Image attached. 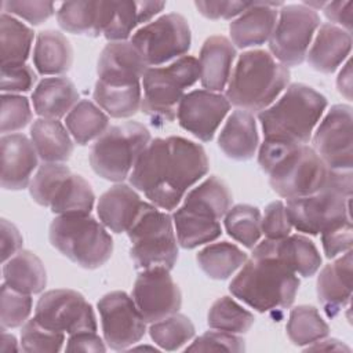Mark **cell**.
<instances>
[{
	"label": "cell",
	"mask_w": 353,
	"mask_h": 353,
	"mask_svg": "<svg viewBox=\"0 0 353 353\" xmlns=\"http://www.w3.org/2000/svg\"><path fill=\"white\" fill-rule=\"evenodd\" d=\"M208 167L201 145L182 137L156 138L142 152L128 178L152 204L174 210Z\"/></svg>",
	"instance_id": "obj_1"
},
{
	"label": "cell",
	"mask_w": 353,
	"mask_h": 353,
	"mask_svg": "<svg viewBox=\"0 0 353 353\" xmlns=\"http://www.w3.org/2000/svg\"><path fill=\"white\" fill-rule=\"evenodd\" d=\"M258 163L272 189L284 199H296L327 189L336 170L330 168L307 145L263 139Z\"/></svg>",
	"instance_id": "obj_2"
},
{
	"label": "cell",
	"mask_w": 353,
	"mask_h": 353,
	"mask_svg": "<svg viewBox=\"0 0 353 353\" xmlns=\"http://www.w3.org/2000/svg\"><path fill=\"white\" fill-rule=\"evenodd\" d=\"M290 83V70L268 51L243 52L228 81L226 98L241 110L262 112L269 108Z\"/></svg>",
	"instance_id": "obj_3"
},
{
	"label": "cell",
	"mask_w": 353,
	"mask_h": 353,
	"mask_svg": "<svg viewBox=\"0 0 353 353\" xmlns=\"http://www.w3.org/2000/svg\"><path fill=\"white\" fill-rule=\"evenodd\" d=\"M327 108V99L314 88L294 83L269 108L258 113L265 139L306 145Z\"/></svg>",
	"instance_id": "obj_4"
},
{
	"label": "cell",
	"mask_w": 353,
	"mask_h": 353,
	"mask_svg": "<svg viewBox=\"0 0 353 353\" xmlns=\"http://www.w3.org/2000/svg\"><path fill=\"white\" fill-rule=\"evenodd\" d=\"M299 279L273 256L251 255L232 280L229 291L250 307L266 313L292 305Z\"/></svg>",
	"instance_id": "obj_5"
},
{
	"label": "cell",
	"mask_w": 353,
	"mask_h": 353,
	"mask_svg": "<svg viewBox=\"0 0 353 353\" xmlns=\"http://www.w3.org/2000/svg\"><path fill=\"white\" fill-rule=\"evenodd\" d=\"M48 237L52 247L84 269L101 268L113 252V240L105 225L90 214L55 216Z\"/></svg>",
	"instance_id": "obj_6"
},
{
	"label": "cell",
	"mask_w": 353,
	"mask_h": 353,
	"mask_svg": "<svg viewBox=\"0 0 353 353\" xmlns=\"http://www.w3.org/2000/svg\"><path fill=\"white\" fill-rule=\"evenodd\" d=\"M200 79L199 59L181 57L168 66L149 68L142 79V112L153 121H174L185 90Z\"/></svg>",
	"instance_id": "obj_7"
},
{
	"label": "cell",
	"mask_w": 353,
	"mask_h": 353,
	"mask_svg": "<svg viewBox=\"0 0 353 353\" xmlns=\"http://www.w3.org/2000/svg\"><path fill=\"white\" fill-rule=\"evenodd\" d=\"M152 141L149 130L138 121L110 125L91 146L90 164L106 181L121 182Z\"/></svg>",
	"instance_id": "obj_8"
},
{
	"label": "cell",
	"mask_w": 353,
	"mask_h": 353,
	"mask_svg": "<svg viewBox=\"0 0 353 353\" xmlns=\"http://www.w3.org/2000/svg\"><path fill=\"white\" fill-rule=\"evenodd\" d=\"M131 241L130 255L137 269L165 268L171 270L178 259V240L172 218L148 203L127 230Z\"/></svg>",
	"instance_id": "obj_9"
},
{
	"label": "cell",
	"mask_w": 353,
	"mask_h": 353,
	"mask_svg": "<svg viewBox=\"0 0 353 353\" xmlns=\"http://www.w3.org/2000/svg\"><path fill=\"white\" fill-rule=\"evenodd\" d=\"M319 26L320 17L317 11L305 4L283 6L269 39L272 57L287 68L301 65L306 59Z\"/></svg>",
	"instance_id": "obj_10"
},
{
	"label": "cell",
	"mask_w": 353,
	"mask_h": 353,
	"mask_svg": "<svg viewBox=\"0 0 353 353\" xmlns=\"http://www.w3.org/2000/svg\"><path fill=\"white\" fill-rule=\"evenodd\" d=\"M130 41L148 66L156 68L185 57L192 44V33L185 17L171 12L139 28Z\"/></svg>",
	"instance_id": "obj_11"
},
{
	"label": "cell",
	"mask_w": 353,
	"mask_h": 353,
	"mask_svg": "<svg viewBox=\"0 0 353 353\" xmlns=\"http://www.w3.org/2000/svg\"><path fill=\"white\" fill-rule=\"evenodd\" d=\"M34 319L50 330L69 335L81 331H97L92 306L80 292L69 288L44 292L36 303Z\"/></svg>",
	"instance_id": "obj_12"
},
{
	"label": "cell",
	"mask_w": 353,
	"mask_h": 353,
	"mask_svg": "<svg viewBox=\"0 0 353 353\" xmlns=\"http://www.w3.org/2000/svg\"><path fill=\"white\" fill-rule=\"evenodd\" d=\"M98 310L103 338L110 349L125 350L143 338L146 321L127 292H108L98 301Z\"/></svg>",
	"instance_id": "obj_13"
},
{
	"label": "cell",
	"mask_w": 353,
	"mask_h": 353,
	"mask_svg": "<svg viewBox=\"0 0 353 353\" xmlns=\"http://www.w3.org/2000/svg\"><path fill=\"white\" fill-rule=\"evenodd\" d=\"M285 210L291 225L306 234H320L328 226L350 218V197L332 189L288 199Z\"/></svg>",
	"instance_id": "obj_14"
},
{
	"label": "cell",
	"mask_w": 353,
	"mask_h": 353,
	"mask_svg": "<svg viewBox=\"0 0 353 353\" xmlns=\"http://www.w3.org/2000/svg\"><path fill=\"white\" fill-rule=\"evenodd\" d=\"M313 149L332 170L347 171L353 165L352 106H331L313 135Z\"/></svg>",
	"instance_id": "obj_15"
},
{
	"label": "cell",
	"mask_w": 353,
	"mask_h": 353,
	"mask_svg": "<svg viewBox=\"0 0 353 353\" xmlns=\"http://www.w3.org/2000/svg\"><path fill=\"white\" fill-rule=\"evenodd\" d=\"M132 299L150 324L176 313L182 305L181 290L165 268L142 270L134 283Z\"/></svg>",
	"instance_id": "obj_16"
},
{
	"label": "cell",
	"mask_w": 353,
	"mask_h": 353,
	"mask_svg": "<svg viewBox=\"0 0 353 353\" xmlns=\"http://www.w3.org/2000/svg\"><path fill=\"white\" fill-rule=\"evenodd\" d=\"M230 109L228 98L219 92L208 90H194L183 95L178 106L179 125L199 138L208 142Z\"/></svg>",
	"instance_id": "obj_17"
},
{
	"label": "cell",
	"mask_w": 353,
	"mask_h": 353,
	"mask_svg": "<svg viewBox=\"0 0 353 353\" xmlns=\"http://www.w3.org/2000/svg\"><path fill=\"white\" fill-rule=\"evenodd\" d=\"M149 69L131 41H110L103 47L97 63L98 80L112 85L139 84Z\"/></svg>",
	"instance_id": "obj_18"
},
{
	"label": "cell",
	"mask_w": 353,
	"mask_h": 353,
	"mask_svg": "<svg viewBox=\"0 0 353 353\" xmlns=\"http://www.w3.org/2000/svg\"><path fill=\"white\" fill-rule=\"evenodd\" d=\"M252 255L273 256L281 261L295 274L310 277L321 266V255L314 243L302 234H288L283 239H265L252 248Z\"/></svg>",
	"instance_id": "obj_19"
},
{
	"label": "cell",
	"mask_w": 353,
	"mask_h": 353,
	"mask_svg": "<svg viewBox=\"0 0 353 353\" xmlns=\"http://www.w3.org/2000/svg\"><path fill=\"white\" fill-rule=\"evenodd\" d=\"M1 145V186L7 190H21L29 186L37 167L36 148L23 134H6Z\"/></svg>",
	"instance_id": "obj_20"
},
{
	"label": "cell",
	"mask_w": 353,
	"mask_h": 353,
	"mask_svg": "<svg viewBox=\"0 0 353 353\" xmlns=\"http://www.w3.org/2000/svg\"><path fill=\"white\" fill-rule=\"evenodd\" d=\"M277 6L283 4L251 1L250 7L229 26L232 43L239 48H248L269 41L279 17Z\"/></svg>",
	"instance_id": "obj_21"
},
{
	"label": "cell",
	"mask_w": 353,
	"mask_h": 353,
	"mask_svg": "<svg viewBox=\"0 0 353 353\" xmlns=\"http://www.w3.org/2000/svg\"><path fill=\"white\" fill-rule=\"evenodd\" d=\"M146 204L135 189L117 183L102 193L97 204V214L106 229L114 233H127Z\"/></svg>",
	"instance_id": "obj_22"
},
{
	"label": "cell",
	"mask_w": 353,
	"mask_h": 353,
	"mask_svg": "<svg viewBox=\"0 0 353 353\" xmlns=\"http://www.w3.org/2000/svg\"><path fill=\"white\" fill-rule=\"evenodd\" d=\"M352 250L346 251L319 273L316 291L328 317L336 316L352 298Z\"/></svg>",
	"instance_id": "obj_23"
},
{
	"label": "cell",
	"mask_w": 353,
	"mask_h": 353,
	"mask_svg": "<svg viewBox=\"0 0 353 353\" xmlns=\"http://www.w3.org/2000/svg\"><path fill=\"white\" fill-rule=\"evenodd\" d=\"M113 14V1H66L57 11L58 25L73 34H103Z\"/></svg>",
	"instance_id": "obj_24"
},
{
	"label": "cell",
	"mask_w": 353,
	"mask_h": 353,
	"mask_svg": "<svg viewBox=\"0 0 353 353\" xmlns=\"http://www.w3.org/2000/svg\"><path fill=\"white\" fill-rule=\"evenodd\" d=\"M312 41L306 59L314 70L321 73L335 72L352 50V34L332 23L320 25Z\"/></svg>",
	"instance_id": "obj_25"
},
{
	"label": "cell",
	"mask_w": 353,
	"mask_h": 353,
	"mask_svg": "<svg viewBox=\"0 0 353 353\" xmlns=\"http://www.w3.org/2000/svg\"><path fill=\"white\" fill-rule=\"evenodd\" d=\"M236 58V48L233 43L225 36L208 37L199 57L200 81L208 91L219 92L229 81L232 74L233 61Z\"/></svg>",
	"instance_id": "obj_26"
},
{
	"label": "cell",
	"mask_w": 353,
	"mask_h": 353,
	"mask_svg": "<svg viewBox=\"0 0 353 353\" xmlns=\"http://www.w3.org/2000/svg\"><path fill=\"white\" fill-rule=\"evenodd\" d=\"M218 145L229 159L237 161L252 159L259 146L256 123L252 113L241 109L234 110L219 132Z\"/></svg>",
	"instance_id": "obj_27"
},
{
	"label": "cell",
	"mask_w": 353,
	"mask_h": 353,
	"mask_svg": "<svg viewBox=\"0 0 353 353\" xmlns=\"http://www.w3.org/2000/svg\"><path fill=\"white\" fill-rule=\"evenodd\" d=\"M32 102L40 117L58 120L79 103V91L68 77H46L36 85Z\"/></svg>",
	"instance_id": "obj_28"
},
{
	"label": "cell",
	"mask_w": 353,
	"mask_h": 353,
	"mask_svg": "<svg viewBox=\"0 0 353 353\" xmlns=\"http://www.w3.org/2000/svg\"><path fill=\"white\" fill-rule=\"evenodd\" d=\"M66 125L54 119L40 117L30 127V139L44 163L68 161L73 153V141Z\"/></svg>",
	"instance_id": "obj_29"
},
{
	"label": "cell",
	"mask_w": 353,
	"mask_h": 353,
	"mask_svg": "<svg viewBox=\"0 0 353 353\" xmlns=\"http://www.w3.org/2000/svg\"><path fill=\"white\" fill-rule=\"evenodd\" d=\"M4 283L22 294H39L47 284V272L41 259L28 250H21L3 265Z\"/></svg>",
	"instance_id": "obj_30"
},
{
	"label": "cell",
	"mask_w": 353,
	"mask_h": 353,
	"mask_svg": "<svg viewBox=\"0 0 353 353\" xmlns=\"http://www.w3.org/2000/svg\"><path fill=\"white\" fill-rule=\"evenodd\" d=\"M232 193L228 185L212 175L199 186L189 190L182 203V208L219 221L232 207Z\"/></svg>",
	"instance_id": "obj_31"
},
{
	"label": "cell",
	"mask_w": 353,
	"mask_h": 353,
	"mask_svg": "<svg viewBox=\"0 0 353 353\" xmlns=\"http://www.w3.org/2000/svg\"><path fill=\"white\" fill-rule=\"evenodd\" d=\"M94 203L95 194L90 182L70 171L55 186L48 208L57 215L90 214Z\"/></svg>",
	"instance_id": "obj_32"
},
{
	"label": "cell",
	"mask_w": 353,
	"mask_h": 353,
	"mask_svg": "<svg viewBox=\"0 0 353 353\" xmlns=\"http://www.w3.org/2000/svg\"><path fill=\"white\" fill-rule=\"evenodd\" d=\"M73 62V50L61 32L43 30L37 34L33 48V63L40 74H62Z\"/></svg>",
	"instance_id": "obj_33"
},
{
	"label": "cell",
	"mask_w": 353,
	"mask_h": 353,
	"mask_svg": "<svg viewBox=\"0 0 353 353\" xmlns=\"http://www.w3.org/2000/svg\"><path fill=\"white\" fill-rule=\"evenodd\" d=\"M172 223L178 244L186 250L211 243L222 233L219 221L188 211L182 207L174 211Z\"/></svg>",
	"instance_id": "obj_34"
},
{
	"label": "cell",
	"mask_w": 353,
	"mask_h": 353,
	"mask_svg": "<svg viewBox=\"0 0 353 353\" xmlns=\"http://www.w3.org/2000/svg\"><path fill=\"white\" fill-rule=\"evenodd\" d=\"M95 103L110 117L127 119L134 116L141 109L142 85H112L101 80L94 88Z\"/></svg>",
	"instance_id": "obj_35"
},
{
	"label": "cell",
	"mask_w": 353,
	"mask_h": 353,
	"mask_svg": "<svg viewBox=\"0 0 353 353\" xmlns=\"http://www.w3.org/2000/svg\"><path fill=\"white\" fill-rule=\"evenodd\" d=\"M65 125L74 142L87 145L109 128V116L97 103L83 99L66 114Z\"/></svg>",
	"instance_id": "obj_36"
},
{
	"label": "cell",
	"mask_w": 353,
	"mask_h": 353,
	"mask_svg": "<svg viewBox=\"0 0 353 353\" xmlns=\"http://www.w3.org/2000/svg\"><path fill=\"white\" fill-rule=\"evenodd\" d=\"M196 259L199 268L210 279L226 280L245 263L247 254L236 244L221 241L204 247Z\"/></svg>",
	"instance_id": "obj_37"
},
{
	"label": "cell",
	"mask_w": 353,
	"mask_h": 353,
	"mask_svg": "<svg viewBox=\"0 0 353 353\" xmlns=\"http://www.w3.org/2000/svg\"><path fill=\"white\" fill-rule=\"evenodd\" d=\"M33 43V30L7 12L0 15L1 66L25 63Z\"/></svg>",
	"instance_id": "obj_38"
},
{
	"label": "cell",
	"mask_w": 353,
	"mask_h": 353,
	"mask_svg": "<svg viewBox=\"0 0 353 353\" xmlns=\"http://www.w3.org/2000/svg\"><path fill=\"white\" fill-rule=\"evenodd\" d=\"M285 330L290 341L296 346H307L325 338L330 332L328 324L321 319L319 310L310 305H299L291 309Z\"/></svg>",
	"instance_id": "obj_39"
},
{
	"label": "cell",
	"mask_w": 353,
	"mask_h": 353,
	"mask_svg": "<svg viewBox=\"0 0 353 353\" xmlns=\"http://www.w3.org/2000/svg\"><path fill=\"white\" fill-rule=\"evenodd\" d=\"M261 211L250 204L230 207L225 215V229L228 234L244 247L252 250L262 234Z\"/></svg>",
	"instance_id": "obj_40"
},
{
	"label": "cell",
	"mask_w": 353,
	"mask_h": 353,
	"mask_svg": "<svg viewBox=\"0 0 353 353\" xmlns=\"http://www.w3.org/2000/svg\"><path fill=\"white\" fill-rule=\"evenodd\" d=\"M207 323L212 330L244 334L252 327L254 316L251 312L240 306L233 298L222 296L211 305Z\"/></svg>",
	"instance_id": "obj_41"
},
{
	"label": "cell",
	"mask_w": 353,
	"mask_h": 353,
	"mask_svg": "<svg viewBox=\"0 0 353 353\" xmlns=\"http://www.w3.org/2000/svg\"><path fill=\"white\" fill-rule=\"evenodd\" d=\"M194 331L192 320L178 312L152 323L149 328L153 342L164 350L181 349L194 336Z\"/></svg>",
	"instance_id": "obj_42"
},
{
	"label": "cell",
	"mask_w": 353,
	"mask_h": 353,
	"mask_svg": "<svg viewBox=\"0 0 353 353\" xmlns=\"http://www.w3.org/2000/svg\"><path fill=\"white\" fill-rule=\"evenodd\" d=\"M65 334L50 330L40 324L34 317L22 325L21 347L25 352L34 353H57L62 349Z\"/></svg>",
	"instance_id": "obj_43"
},
{
	"label": "cell",
	"mask_w": 353,
	"mask_h": 353,
	"mask_svg": "<svg viewBox=\"0 0 353 353\" xmlns=\"http://www.w3.org/2000/svg\"><path fill=\"white\" fill-rule=\"evenodd\" d=\"M32 313V298L12 290L6 283L1 285L0 298V324L1 330H11L23 325Z\"/></svg>",
	"instance_id": "obj_44"
},
{
	"label": "cell",
	"mask_w": 353,
	"mask_h": 353,
	"mask_svg": "<svg viewBox=\"0 0 353 353\" xmlns=\"http://www.w3.org/2000/svg\"><path fill=\"white\" fill-rule=\"evenodd\" d=\"M142 23L139 1H113V14L103 36L109 41H125Z\"/></svg>",
	"instance_id": "obj_45"
},
{
	"label": "cell",
	"mask_w": 353,
	"mask_h": 353,
	"mask_svg": "<svg viewBox=\"0 0 353 353\" xmlns=\"http://www.w3.org/2000/svg\"><path fill=\"white\" fill-rule=\"evenodd\" d=\"M32 109L28 98L17 94L1 95L0 130L6 134H14L25 128L32 121Z\"/></svg>",
	"instance_id": "obj_46"
},
{
	"label": "cell",
	"mask_w": 353,
	"mask_h": 353,
	"mask_svg": "<svg viewBox=\"0 0 353 353\" xmlns=\"http://www.w3.org/2000/svg\"><path fill=\"white\" fill-rule=\"evenodd\" d=\"M186 352H244L245 341L237 334L226 331H208L196 338Z\"/></svg>",
	"instance_id": "obj_47"
},
{
	"label": "cell",
	"mask_w": 353,
	"mask_h": 353,
	"mask_svg": "<svg viewBox=\"0 0 353 353\" xmlns=\"http://www.w3.org/2000/svg\"><path fill=\"white\" fill-rule=\"evenodd\" d=\"M323 250L327 258H335L339 254H345L352 250L353 243V232H352V218H345L321 233Z\"/></svg>",
	"instance_id": "obj_48"
},
{
	"label": "cell",
	"mask_w": 353,
	"mask_h": 353,
	"mask_svg": "<svg viewBox=\"0 0 353 353\" xmlns=\"http://www.w3.org/2000/svg\"><path fill=\"white\" fill-rule=\"evenodd\" d=\"M3 12L17 15L32 25H40L54 14V3L51 1H17L6 0L1 3Z\"/></svg>",
	"instance_id": "obj_49"
},
{
	"label": "cell",
	"mask_w": 353,
	"mask_h": 353,
	"mask_svg": "<svg viewBox=\"0 0 353 353\" xmlns=\"http://www.w3.org/2000/svg\"><path fill=\"white\" fill-rule=\"evenodd\" d=\"M291 221L288 218L285 204L280 200L266 205L261 218V230L266 239H283L291 234Z\"/></svg>",
	"instance_id": "obj_50"
},
{
	"label": "cell",
	"mask_w": 353,
	"mask_h": 353,
	"mask_svg": "<svg viewBox=\"0 0 353 353\" xmlns=\"http://www.w3.org/2000/svg\"><path fill=\"white\" fill-rule=\"evenodd\" d=\"M36 83V73L26 63L1 66L0 90L3 94L29 91Z\"/></svg>",
	"instance_id": "obj_51"
},
{
	"label": "cell",
	"mask_w": 353,
	"mask_h": 353,
	"mask_svg": "<svg viewBox=\"0 0 353 353\" xmlns=\"http://www.w3.org/2000/svg\"><path fill=\"white\" fill-rule=\"evenodd\" d=\"M250 3L245 1H196L197 11L208 19H230L244 12Z\"/></svg>",
	"instance_id": "obj_52"
},
{
	"label": "cell",
	"mask_w": 353,
	"mask_h": 353,
	"mask_svg": "<svg viewBox=\"0 0 353 353\" xmlns=\"http://www.w3.org/2000/svg\"><path fill=\"white\" fill-rule=\"evenodd\" d=\"M22 234L18 228L7 219L0 222V245H1V262L4 263L22 248Z\"/></svg>",
	"instance_id": "obj_53"
},
{
	"label": "cell",
	"mask_w": 353,
	"mask_h": 353,
	"mask_svg": "<svg viewBox=\"0 0 353 353\" xmlns=\"http://www.w3.org/2000/svg\"><path fill=\"white\" fill-rule=\"evenodd\" d=\"M106 342L97 334V331H81L69 335L65 350L66 352H105Z\"/></svg>",
	"instance_id": "obj_54"
},
{
	"label": "cell",
	"mask_w": 353,
	"mask_h": 353,
	"mask_svg": "<svg viewBox=\"0 0 353 353\" xmlns=\"http://www.w3.org/2000/svg\"><path fill=\"white\" fill-rule=\"evenodd\" d=\"M324 15L327 19L346 32L352 33V11H353V1H328L323 7Z\"/></svg>",
	"instance_id": "obj_55"
},
{
	"label": "cell",
	"mask_w": 353,
	"mask_h": 353,
	"mask_svg": "<svg viewBox=\"0 0 353 353\" xmlns=\"http://www.w3.org/2000/svg\"><path fill=\"white\" fill-rule=\"evenodd\" d=\"M305 350H310V352H350V347L347 345H345L343 342L335 339V338H323L320 341H316L310 345H307L305 347Z\"/></svg>",
	"instance_id": "obj_56"
},
{
	"label": "cell",
	"mask_w": 353,
	"mask_h": 353,
	"mask_svg": "<svg viewBox=\"0 0 353 353\" xmlns=\"http://www.w3.org/2000/svg\"><path fill=\"white\" fill-rule=\"evenodd\" d=\"M336 87L338 91L346 98V99H352V90H353V79H352V62L347 61L342 70L338 74L336 79Z\"/></svg>",
	"instance_id": "obj_57"
},
{
	"label": "cell",
	"mask_w": 353,
	"mask_h": 353,
	"mask_svg": "<svg viewBox=\"0 0 353 353\" xmlns=\"http://www.w3.org/2000/svg\"><path fill=\"white\" fill-rule=\"evenodd\" d=\"M19 346L12 334H7L6 330H1V339H0V352H18Z\"/></svg>",
	"instance_id": "obj_58"
}]
</instances>
